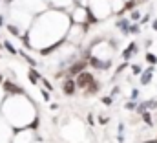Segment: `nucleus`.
Returning a JSON list of instances; mask_svg holds the SVG:
<instances>
[{
	"instance_id": "nucleus-2",
	"label": "nucleus",
	"mask_w": 157,
	"mask_h": 143,
	"mask_svg": "<svg viewBox=\"0 0 157 143\" xmlns=\"http://www.w3.org/2000/svg\"><path fill=\"white\" fill-rule=\"evenodd\" d=\"M75 86H77V84H75L71 79H66L64 84H62V90H64L66 96H73V94H75Z\"/></svg>"
},
{
	"instance_id": "nucleus-18",
	"label": "nucleus",
	"mask_w": 157,
	"mask_h": 143,
	"mask_svg": "<svg viewBox=\"0 0 157 143\" xmlns=\"http://www.w3.org/2000/svg\"><path fill=\"white\" fill-rule=\"evenodd\" d=\"M154 30H157V20L154 22Z\"/></svg>"
},
{
	"instance_id": "nucleus-3",
	"label": "nucleus",
	"mask_w": 157,
	"mask_h": 143,
	"mask_svg": "<svg viewBox=\"0 0 157 143\" xmlns=\"http://www.w3.org/2000/svg\"><path fill=\"white\" fill-rule=\"evenodd\" d=\"M88 66V63L86 61H78V63H75L71 68H70V75H75V73H82V70Z\"/></svg>"
},
{
	"instance_id": "nucleus-4",
	"label": "nucleus",
	"mask_w": 157,
	"mask_h": 143,
	"mask_svg": "<svg viewBox=\"0 0 157 143\" xmlns=\"http://www.w3.org/2000/svg\"><path fill=\"white\" fill-rule=\"evenodd\" d=\"M4 88H6L9 94H20V92H22V88H18L17 84H13V83H9V81L4 83Z\"/></svg>"
},
{
	"instance_id": "nucleus-6",
	"label": "nucleus",
	"mask_w": 157,
	"mask_h": 143,
	"mask_svg": "<svg viewBox=\"0 0 157 143\" xmlns=\"http://www.w3.org/2000/svg\"><path fill=\"white\" fill-rule=\"evenodd\" d=\"M117 28H121V30H122V31H126V33L130 31V24H128V20H126V18L119 20V22H117Z\"/></svg>"
},
{
	"instance_id": "nucleus-7",
	"label": "nucleus",
	"mask_w": 157,
	"mask_h": 143,
	"mask_svg": "<svg viewBox=\"0 0 157 143\" xmlns=\"http://www.w3.org/2000/svg\"><path fill=\"white\" fill-rule=\"evenodd\" d=\"M150 79H152V70H146L143 73V77H141V83H143V84H148Z\"/></svg>"
},
{
	"instance_id": "nucleus-21",
	"label": "nucleus",
	"mask_w": 157,
	"mask_h": 143,
	"mask_svg": "<svg viewBox=\"0 0 157 143\" xmlns=\"http://www.w3.org/2000/svg\"><path fill=\"white\" fill-rule=\"evenodd\" d=\"M7 2H11V0H7Z\"/></svg>"
},
{
	"instance_id": "nucleus-5",
	"label": "nucleus",
	"mask_w": 157,
	"mask_h": 143,
	"mask_svg": "<svg viewBox=\"0 0 157 143\" xmlns=\"http://www.w3.org/2000/svg\"><path fill=\"white\" fill-rule=\"evenodd\" d=\"M88 64H91L93 68H108V66H110V64H102V63H101L99 59H95V57H93V59H90V63H88Z\"/></svg>"
},
{
	"instance_id": "nucleus-16",
	"label": "nucleus",
	"mask_w": 157,
	"mask_h": 143,
	"mask_svg": "<svg viewBox=\"0 0 157 143\" xmlns=\"http://www.w3.org/2000/svg\"><path fill=\"white\" fill-rule=\"evenodd\" d=\"M132 20H139V13H137V11L132 13Z\"/></svg>"
},
{
	"instance_id": "nucleus-19",
	"label": "nucleus",
	"mask_w": 157,
	"mask_h": 143,
	"mask_svg": "<svg viewBox=\"0 0 157 143\" xmlns=\"http://www.w3.org/2000/svg\"><path fill=\"white\" fill-rule=\"evenodd\" d=\"M0 26H2V17H0Z\"/></svg>"
},
{
	"instance_id": "nucleus-1",
	"label": "nucleus",
	"mask_w": 157,
	"mask_h": 143,
	"mask_svg": "<svg viewBox=\"0 0 157 143\" xmlns=\"http://www.w3.org/2000/svg\"><path fill=\"white\" fill-rule=\"evenodd\" d=\"M95 83V77L91 75V73H86V72H82V73H78V77H77V86H80V88H88V86H91Z\"/></svg>"
},
{
	"instance_id": "nucleus-12",
	"label": "nucleus",
	"mask_w": 157,
	"mask_h": 143,
	"mask_svg": "<svg viewBox=\"0 0 157 143\" xmlns=\"http://www.w3.org/2000/svg\"><path fill=\"white\" fill-rule=\"evenodd\" d=\"M146 59H148V61H150L152 64H155V63H157V59L154 57V55H152V53H148V55H146Z\"/></svg>"
},
{
	"instance_id": "nucleus-17",
	"label": "nucleus",
	"mask_w": 157,
	"mask_h": 143,
	"mask_svg": "<svg viewBox=\"0 0 157 143\" xmlns=\"http://www.w3.org/2000/svg\"><path fill=\"white\" fill-rule=\"evenodd\" d=\"M126 108H128V110H133L135 105H133V103H126Z\"/></svg>"
},
{
	"instance_id": "nucleus-14",
	"label": "nucleus",
	"mask_w": 157,
	"mask_h": 143,
	"mask_svg": "<svg viewBox=\"0 0 157 143\" xmlns=\"http://www.w3.org/2000/svg\"><path fill=\"white\" fill-rule=\"evenodd\" d=\"M9 31H11V33H13V35H18V30H17V28H15V26H9Z\"/></svg>"
},
{
	"instance_id": "nucleus-9",
	"label": "nucleus",
	"mask_w": 157,
	"mask_h": 143,
	"mask_svg": "<svg viewBox=\"0 0 157 143\" xmlns=\"http://www.w3.org/2000/svg\"><path fill=\"white\" fill-rule=\"evenodd\" d=\"M97 90H99V84H97V83H93L91 86H88V88H86V92H84V94H88V96H91V94H95Z\"/></svg>"
},
{
	"instance_id": "nucleus-11",
	"label": "nucleus",
	"mask_w": 157,
	"mask_h": 143,
	"mask_svg": "<svg viewBox=\"0 0 157 143\" xmlns=\"http://www.w3.org/2000/svg\"><path fill=\"white\" fill-rule=\"evenodd\" d=\"M133 7H135V2H133V0L126 2V6H124V9H133Z\"/></svg>"
},
{
	"instance_id": "nucleus-20",
	"label": "nucleus",
	"mask_w": 157,
	"mask_h": 143,
	"mask_svg": "<svg viewBox=\"0 0 157 143\" xmlns=\"http://www.w3.org/2000/svg\"><path fill=\"white\" fill-rule=\"evenodd\" d=\"M0 81H2V75H0Z\"/></svg>"
},
{
	"instance_id": "nucleus-13",
	"label": "nucleus",
	"mask_w": 157,
	"mask_h": 143,
	"mask_svg": "<svg viewBox=\"0 0 157 143\" xmlns=\"http://www.w3.org/2000/svg\"><path fill=\"white\" fill-rule=\"evenodd\" d=\"M137 31H139L137 26H130V31H128V33H137Z\"/></svg>"
},
{
	"instance_id": "nucleus-10",
	"label": "nucleus",
	"mask_w": 157,
	"mask_h": 143,
	"mask_svg": "<svg viewBox=\"0 0 157 143\" xmlns=\"http://www.w3.org/2000/svg\"><path fill=\"white\" fill-rule=\"evenodd\" d=\"M29 79H31V83H37V81H39V73L35 70H31L29 72Z\"/></svg>"
},
{
	"instance_id": "nucleus-8",
	"label": "nucleus",
	"mask_w": 157,
	"mask_h": 143,
	"mask_svg": "<svg viewBox=\"0 0 157 143\" xmlns=\"http://www.w3.org/2000/svg\"><path fill=\"white\" fill-rule=\"evenodd\" d=\"M135 48H137L135 44H130V46H128V50H126V51L122 53V57H124V59H128V57H130V55H132V53L135 51Z\"/></svg>"
},
{
	"instance_id": "nucleus-15",
	"label": "nucleus",
	"mask_w": 157,
	"mask_h": 143,
	"mask_svg": "<svg viewBox=\"0 0 157 143\" xmlns=\"http://www.w3.org/2000/svg\"><path fill=\"white\" fill-rule=\"evenodd\" d=\"M143 117H144V121H146V123H152V121H150V114H146V112H143Z\"/></svg>"
}]
</instances>
